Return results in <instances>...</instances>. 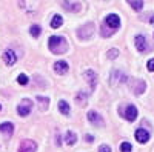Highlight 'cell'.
I'll return each mask as SVG.
<instances>
[{"instance_id":"2e32d148","label":"cell","mask_w":154,"mask_h":152,"mask_svg":"<svg viewBox=\"0 0 154 152\" xmlns=\"http://www.w3.org/2000/svg\"><path fill=\"white\" fill-rule=\"evenodd\" d=\"M35 100H37L38 106H40V111H46V109H48V106H49V98H48V97H42V95H38Z\"/></svg>"},{"instance_id":"f1b7e54d","label":"cell","mask_w":154,"mask_h":152,"mask_svg":"<svg viewBox=\"0 0 154 152\" xmlns=\"http://www.w3.org/2000/svg\"><path fill=\"white\" fill-rule=\"evenodd\" d=\"M151 23H154V16H152V17H151Z\"/></svg>"},{"instance_id":"9a60e30c","label":"cell","mask_w":154,"mask_h":152,"mask_svg":"<svg viewBox=\"0 0 154 152\" xmlns=\"http://www.w3.org/2000/svg\"><path fill=\"white\" fill-rule=\"evenodd\" d=\"M0 132H3L6 137H11L12 135V132H14V124L12 123H2L0 124Z\"/></svg>"},{"instance_id":"7c38bea8","label":"cell","mask_w":154,"mask_h":152,"mask_svg":"<svg viewBox=\"0 0 154 152\" xmlns=\"http://www.w3.org/2000/svg\"><path fill=\"white\" fill-rule=\"evenodd\" d=\"M68 69H69V66H68V63H66V61L60 60V61H56V63H54V71H56L57 74H60V75L66 74Z\"/></svg>"},{"instance_id":"ba28073f","label":"cell","mask_w":154,"mask_h":152,"mask_svg":"<svg viewBox=\"0 0 154 152\" xmlns=\"http://www.w3.org/2000/svg\"><path fill=\"white\" fill-rule=\"evenodd\" d=\"M88 120L91 121L93 124H96V126H103V124H105L102 115H100L99 112H96V111H89V112H88Z\"/></svg>"},{"instance_id":"4fadbf2b","label":"cell","mask_w":154,"mask_h":152,"mask_svg":"<svg viewBox=\"0 0 154 152\" xmlns=\"http://www.w3.org/2000/svg\"><path fill=\"white\" fill-rule=\"evenodd\" d=\"M136 138H137V142L139 143H146L149 140V134L143 129V128H140L136 131Z\"/></svg>"},{"instance_id":"cb8c5ba5","label":"cell","mask_w":154,"mask_h":152,"mask_svg":"<svg viewBox=\"0 0 154 152\" xmlns=\"http://www.w3.org/2000/svg\"><path fill=\"white\" fill-rule=\"evenodd\" d=\"M17 82H19V85H26V83H28V77H26L25 74H20L19 79H17Z\"/></svg>"},{"instance_id":"ffe728a7","label":"cell","mask_w":154,"mask_h":152,"mask_svg":"<svg viewBox=\"0 0 154 152\" xmlns=\"http://www.w3.org/2000/svg\"><path fill=\"white\" fill-rule=\"evenodd\" d=\"M62 23H63V19H62L60 16H54V17H53V20H51V28L57 29V28H60V26H62Z\"/></svg>"},{"instance_id":"5b68a950","label":"cell","mask_w":154,"mask_h":152,"mask_svg":"<svg viewBox=\"0 0 154 152\" xmlns=\"http://www.w3.org/2000/svg\"><path fill=\"white\" fill-rule=\"evenodd\" d=\"M120 112H122V111H120ZM122 115H123L128 121H134V120L137 118V108H136L134 105H128L126 109L122 112Z\"/></svg>"},{"instance_id":"5bb4252c","label":"cell","mask_w":154,"mask_h":152,"mask_svg":"<svg viewBox=\"0 0 154 152\" xmlns=\"http://www.w3.org/2000/svg\"><path fill=\"white\" fill-rule=\"evenodd\" d=\"M85 77H86V80L89 82L91 89H94V88H96V83H97V75H96V72L91 71V69H88V71H85Z\"/></svg>"},{"instance_id":"6da1fadb","label":"cell","mask_w":154,"mask_h":152,"mask_svg":"<svg viewBox=\"0 0 154 152\" xmlns=\"http://www.w3.org/2000/svg\"><path fill=\"white\" fill-rule=\"evenodd\" d=\"M48 48L53 54H65L68 51V43L63 37L53 35V37H49V40H48Z\"/></svg>"},{"instance_id":"277c9868","label":"cell","mask_w":154,"mask_h":152,"mask_svg":"<svg viewBox=\"0 0 154 152\" xmlns=\"http://www.w3.org/2000/svg\"><path fill=\"white\" fill-rule=\"evenodd\" d=\"M31 109H32V101L29 98L22 100V103L17 106V112H19V115H22V117L28 115V114L31 112Z\"/></svg>"},{"instance_id":"8992f818","label":"cell","mask_w":154,"mask_h":152,"mask_svg":"<svg viewBox=\"0 0 154 152\" xmlns=\"http://www.w3.org/2000/svg\"><path fill=\"white\" fill-rule=\"evenodd\" d=\"M123 82H126V75H125L123 72H120V71H114V72L111 74L109 83H111L112 86H117V85H120V83H123Z\"/></svg>"},{"instance_id":"484cf974","label":"cell","mask_w":154,"mask_h":152,"mask_svg":"<svg viewBox=\"0 0 154 152\" xmlns=\"http://www.w3.org/2000/svg\"><path fill=\"white\" fill-rule=\"evenodd\" d=\"M99 152H111V148H109L108 145H102V146L99 148Z\"/></svg>"},{"instance_id":"e0dca14e","label":"cell","mask_w":154,"mask_h":152,"mask_svg":"<svg viewBox=\"0 0 154 152\" xmlns=\"http://www.w3.org/2000/svg\"><path fill=\"white\" fill-rule=\"evenodd\" d=\"M59 111H60V114H63V115H69V105L65 100L59 101Z\"/></svg>"},{"instance_id":"3957f363","label":"cell","mask_w":154,"mask_h":152,"mask_svg":"<svg viewBox=\"0 0 154 152\" xmlns=\"http://www.w3.org/2000/svg\"><path fill=\"white\" fill-rule=\"evenodd\" d=\"M96 28H94V23H88L85 25V26L79 28V31H77V34H79V37L82 40H88V39H91L93 34H94Z\"/></svg>"},{"instance_id":"603a6c76","label":"cell","mask_w":154,"mask_h":152,"mask_svg":"<svg viewBox=\"0 0 154 152\" xmlns=\"http://www.w3.org/2000/svg\"><path fill=\"white\" fill-rule=\"evenodd\" d=\"M131 151H133V148H131L130 143H126V142H125V143L120 145V152H131Z\"/></svg>"},{"instance_id":"d4e9b609","label":"cell","mask_w":154,"mask_h":152,"mask_svg":"<svg viewBox=\"0 0 154 152\" xmlns=\"http://www.w3.org/2000/svg\"><path fill=\"white\" fill-rule=\"evenodd\" d=\"M117 55H119V51L116 49V48H114V49H109V52H108V57H109V58H116Z\"/></svg>"},{"instance_id":"7402d4cb","label":"cell","mask_w":154,"mask_h":152,"mask_svg":"<svg viewBox=\"0 0 154 152\" xmlns=\"http://www.w3.org/2000/svg\"><path fill=\"white\" fill-rule=\"evenodd\" d=\"M86 98H88V94H85L83 91H80L79 94H77V97H75V100L79 101L80 105H83V101H85V103H86Z\"/></svg>"},{"instance_id":"83f0119b","label":"cell","mask_w":154,"mask_h":152,"mask_svg":"<svg viewBox=\"0 0 154 152\" xmlns=\"http://www.w3.org/2000/svg\"><path fill=\"white\" fill-rule=\"evenodd\" d=\"M85 138H86V142H89V143H91V142L94 140V137H93V135H86Z\"/></svg>"},{"instance_id":"30bf717a","label":"cell","mask_w":154,"mask_h":152,"mask_svg":"<svg viewBox=\"0 0 154 152\" xmlns=\"http://www.w3.org/2000/svg\"><path fill=\"white\" fill-rule=\"evenodd\" d=\"M3 60H5V63L6 65H14V63L17 61V55H16V52L12 49H6L5 51V54H3Z\"/></svg>"},{"instance_id":"7a4b0ae2","label":"cell","mask_w":154,"mask_h":152,"mask_svg":"<svg viewBox=\"0 0 154 152\" xmlns=\"http://www.w3.org/2000/svg\"><path fill=\"white\" fill-rule=\"evenodd\" d=\"M130 89H131L134 94L140 95V94L145 92L146 83H145L143 80H140V79H131V80H130Z\"/></svg>"},{"instance_id":"f546056e","label":"cell","mask_w":154,"mask_h":152,"mask_svg":"<svg viewBox=\"0 0 154 152\" xmlns=\"http://www.w3.org/2000/svg\"><path fill=\"white\" fill-rule=\"evenodd\" d=\"M0 109H2V106H0Z\"/></svg>"},{"instance_id":"8fae6325","label":"cell","mask_w":154,"mask_h":152,"mask_svg":"<svg viewBox=\"0 0 154 152\" xmlns=\"http://www.w3.org/2000/svg\"><path fill=\"white\" fill-rule=\"evenodd\" d=\"M134 42H136V48H137L139 52H145L146 48H148V45H146V39H145V37H143V35H137L136 39H134Z\"/></svg>"},{"instance_id":"4316f807","label":"cell","mask_w":154,"mask_h":152,"mask_svg":"<svg viewBox=\"0 0 154 152\" xmlns=\"http://www.w3.org/2000/svg\"><path fill=\"white\" fill-rule=\"evenodd\" d=\"M146 68H148L151 72H154V58H151V60L146 63Z\"/></svg>"},{"instance_id":"52a82bcc","label":"cell","mask_w":154,"mask_h":152,"mask_svg":"<svg viewBox=\"0 0 154 152\" xmlns=\"http://www.w3.org/2000/svg\"><path fill=\"white\" fill-rule=\"evenodd\" d=\"M105 25H106V26H109V28H112L114 31H116V29H119V28H120V19H119V16H116V14H109V16H106V19H105Z\"/></svg>"},{"instance_id":"d6986e66","label":"cell","mask_w":154,"mask_h":152,"mask_svg":"<svg viewBox=\"0 0 154 152\" xmlns=\"http://www.w3.org/2000/svg\"><path fill=\"white\" fill-rule=\"evenodd\" d=\"M75 142H77V135L72 131H68L66 132V145L68 146H72V145H75Z\"/></svg>"},{"instance_id":"ac0fdd59","label":"cell","mask_w":154,"mask_h":152,"mask_svg":"<svg viewBox=\"0 0 154 152\" xmlns=\"http://www.w3.org/2000/svg\"><path fill=\"white\" fill-rule=\"evenodd\" d=\"M126 2L131 5V8H133V9L140 11V9L143 8V2H145V0H126Z\"/></svg>"},{"instance_id":"9c48e42d","label":"cell","mask_w":154,"mask_h":152,"mask_svg":"<svg viewBox=\"0 0 154 152\" xmlns=\"http://www.w3.org/2000/svg\"><path fill=\"white\" fill-rule=\"evenodd\" d=\"M37 146L32 140H23L19 146V152H35Z\"/></svg>"},{"instance_id":"44dd1931","label":"cell","mask_w":154,"mask_h":152,"mask_svg":"<svg viewBox=\"0 0 154 152\" xmlns=\"http://www.w3.org/2000/svg\"><path fill=\"white\" fill-rule=\"evenodd\" d=\"M29 32H31V35H32V37H35V39H37V37L40 35L42 29H40V26H38V25H32L31 29H29Z\"/></svg>"}]
</instances>
